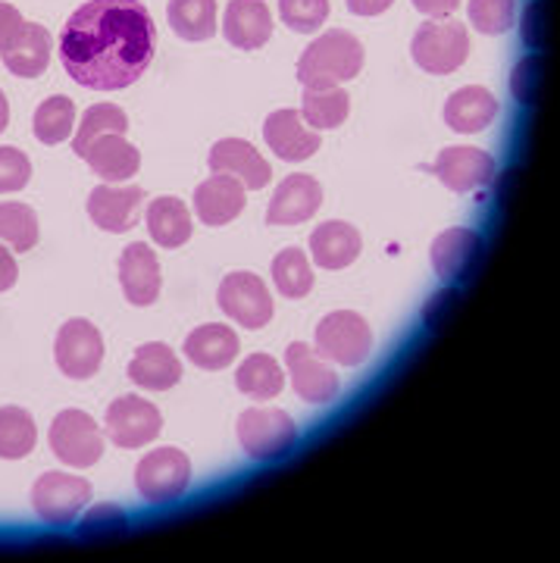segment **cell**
Here are the masks:
<instances>
[{
    "instance_id": "obj_1",
    "label": "cell",
    "mask_w": 560,
    "mask_h": 563,
    "mask_svg": "<svg viewBox=\"0 0 560 563\" xmlns=\"http://www.w3.org/2000/svg\"><path fill=\"white\" fill-rule=\"evenodd\" d=\"M157 29L141 0H88L61 32L66 76L91 91H120L154 60Z\"/></svg>"
},
{
    "instance_id": "obj_2",
    "label": "cell",
    "mask_w": 560,
    "mask_h": 563,
    "mask_svg": "<svg viewBox=\"0 0 560 563\" xmlns=\"http://www.w3.org/2000/svg\"><path fill=\"white\" fill-rule=\"evenodd\" d=\"M363 69V44L344 29H329L314 41L298 60V81L304 88H339Z\"/></svg>"
},
{
    "instance_id": "obj_3",
    "label": "cell",
    "mask_w": 560,
    "mask_h": 563,
    "mask_svg": "<svg viewBox=\"0 0 560 563\" xmlns=\"http://www.w3.org/2000/svg\"><path fill=\"white\" fill-rule=\"evenodd\" d=\"M298 442V426L279 407H251L239 417L241 451L254 461H279Z\"/></svg>"
},
{
    "instance_id": "obj_4",
    "label": "cell",
    "mask_w": 560,
    "mask_h": 563,
    "mask_svg": "<svg viewBox=\"0 0 560 563\" xmlns=\"http://www.w3.org/2000/svg\"><path fill=\"white\" fill-rule=\"evenodd\" d=\"M314 351L322 361L339 363V366H361L373 351V332L354 310H336L322 317L314 335Z\"/></svg>"
},
{
    "instance_id": "obj_5",
    "label": "cell",
    "mask_w": 560,
    "mask_h": 563,
    "mask_svg": "<svg viewBox=\"0 0 560 563\" xmlns=\"http://www.w3.org/2000/svg\"><path fill=\"white\" fill-rule=\"evenodd\" d=\"M410 54H414V63L429 76H448L466 60L470 35L458 20L426 22L410 41Z\"/></svg>"
},
{
    "instance_id": "obj_6",
    "label": "cell",
    "mask_w": 560,
    "mask_h": 563,
    "mask_svg": "<svg viewBox=\"0 0 560 563\" xmlns=\"http://www.w3.org/2000/svg\"><path fill=\"white\" fill-rule=\"evenodd\" d=\"M191 483V461L179 448H157L135 466V488L147 504H169Z\"/></svg>"
},
{
    "instance_id": "obj_7",
    "label": "cell",
    "mask_w": 560,
    "mask_h": 563,
    "mask_svg": "<svg viewBox=\"0 0 560 563\" xmlns=\"http://www.w3.org/2000/svg\"><path fill=\"white\" fill-rule=\"evenodd\" d=\"M47 442L66 466L76 470H88L103 457V432L85 410H61L51 422Z\"/></svg>"
},
{
    "instance_id": "obj_8",
    "label": "cell",
    "mask_w": 560,
    "mask_h": 563,
    "mask_svg": "<svg viewBox=\"0 0 560 563\" xmlns=\"http://www.w3.org/2000/svg\"><path fill=\"white\" fill-rule=\"evenodd\" d=\"M91 501V483L73 473H44L32 485V507L47 526H73Z\"/></svg>"
},
{
    "instance_id": "obj_9",
    "label": "cell",
    "mask_w": 560,
    "mask_h": 563,
    "mask_svg": "<svg viewBox=\"0 0 560 563\" xmlns=\"http://www.w3.org/2000/svg\"><path fill=\"white\" fill-rule=\"evenodd\" d=\"M103 432L117 448L139 451L147 448L163 432V417L157 404L144 401L139 395H122L107 407Z\"/></svg>"
},
{
    "instance_id": "obj_10",
    "label": "cell",
    "mask_w": 560,
    "mask_h": 563,
    "mask_svg": "<svg viewBox=\"0 0 560 563\" xmlns=\"http://www.w3.org/2000/svg\"><path fill=\"white\" fill-rule=\"evenodd\" d=\"M217 303L220 310L232 322H239L244 329L257 332L266 322L273 320V298H270V288L263 285L261 276L254 273H229L220 282V291H217Z\"/></svg>"
},
{
    "instance_id": "obj_11",
    "label": "cell",
    "mask_w": 560,
    "mask_h": 563,
    "mask_svg": "<svg viewBox=\"0 0 560 563\" xmlns=\"http://www.w3.org/2000/svg\"><path fill=\"white\" fill-rule=\"evenodd\" d=\"M54 357L63 376L69 379H91L103 363V335L91 320H66L57 332Z\"/></svg>"
},
{
    "instance_id": "obj_12",
    "label": "cell",
    "mask_w": 560,
    "mask_h": 563,
    "mask_svg": "<svg viewBox=\"0 0 560 563\" xmlns=\"http://www.w3.org/2000/svg\"><path fill=\"white\" fill-rule=\"evenodd\" d=\"M285 369H288V379L295 385L298 398H304L307 404H329L339 398V373L304 342L288 344Z\"/></svg>"
},
{
    "instance_id": "obj_13",
    "label": "cell",
    "mask_w": 560,
    "mask_h": 563,
    "mask_svg": "<svg viewBox=\"0 0 560 563\" xmlns=\"http://www.w3.org/2000/svg\"><path fill=\"white\" fill-rule=\"evenodd\" d=\"M482 235L473 229H444L441 235H436L432 242V269L441 282H454L461 285L473 273H476V263L482 257Z\"/></svg>"
},
{
    "instance_id": "obj_14",
    "label": "cell",
    "mask_w": 560,
    "mask_h": 563,
    "mask_svg": "<svg viewBox=\"0 0 560 563\" xmlns=\"http://www.w3.org/2000/svg\"><path fill=\"white\" fill-rule=\"evenodd\" d=\"M432 173L454 195H466L495 179V157L480 147H444L432 163Z\"/></svg>"
},
{
    "instance_id": "obj_15",
    "label": "cell",
    "mask_w": 560,
    "mask_h": 563,
    "mask_svg": "<svg viewBox=\"0 0 560 563\" xmlns=\"http://www.w3.org/2000/svg\"><path fill=\"white\" fill-rule=\"evenodd\" d=\"M120 285L132 307H151L161 298V261L151 244L132 242L120 254Z\"/></svg>"
},
{
    "instance_id": "obj_16",
    "label": "cell",
    "mask_w": 560,
    "mask_h": 563,
    "mask_svg": "<svg viewBox=\"0 0 560 563\" xmlns=\"http://www.w3.org/2000/svg\"><path fill=\"white\" fill-rule=\"evenodd\" d=\"M141 203H144V188H139V185L117 188V185L103 181L88 195V217L103 232L122 235L139 222Z\"/></svg>"
},
{
    "instance_id": "obj_17",
    "label": "cell",
    "mask_w": 560,
    "mask_h": 563,
    "mask_svg": "<svg viewBox=\"0 0 560 563\" xmlns=\"http://www.w3.org/2000/svg\"><path fill=\"white\" fill-rule=\"evenodd\" d=\"M263 139L270 144V151H276L279 161L300 163L314 157L320 151V132L310 129L298 110H276L266 117L263 125Z\"/></svg>"
},
{
    "instance_id": "obj_18",
    "label": "cell",
    "mask_w": 560,
    "mask_h": 563,
    "mask_svg": "<svg viewBox=\"0 0 560 563\" xmlns=\"http://www.w3.org/2000/svg\"><path fill=\"white\" fill-rule=\"evenodd\" d=\"M207 163H210V169H213V173L232 176V179H239L244 188H254V191L266 188L270 179H273L270 163L263 161L261 154H257V147L244 139L217 141V144L210 147V157H207Z\"/></svg>"
},
{
    "instance_id": "obj_19",
    "label": "cell",
    "mask_w": 560,
    "mask_h": 563,
    "mask_svg": "<svg viewBox=\"0 0 560 563\" xmlns=\"http://www.w3.org/2000/svg\"><path fill=\"white\" fill-rule=\"evenodd\" d=\"M322 203V185L314 176L295 173L279 181L273 201L266 207V222L270 225H298L310 220Z\"/></svg>"
},
{
    "instance_id": "obj_20",
    "label": "cell",
    "mask_w": 560,
    "mask_h": 563,
    "mask_svg": "<svg viewBox=\"0 0 560 563\" xmlns=\"http://www.w3.org/2000/svg\"><path fill=\"white\" fill-rule=\"evenodd\" d=\"M222 35L239 51H257L273 35V13L263 0H229Z\"/></svg>"
},
{
    "instance_id": "obj_21",
    "label": "cell",
    "mask_w": 560,
    "mask_h": 563,
    "mask_svg": "<svg viewBox=\"0 0 560 563\" xmlns=\"http://www.w3.org/2000/svg\"><path fill=\"white\" fill-rule=\"evenodd\" d=\"M244 210V185L232 176H210L195 188V213L204 225H226Z\"/></svg>"
},
{
    "instance_id": "obj_22",
    "label": "cell",
    "mask_w": 560,
    "mask_h": 563,
    "mask_svg": "<svg viewBox=\"0 0 560 563\" xmlns=\"http://www.w3.org/2000/svg\"><path fill=\"white\" fill-rule=\"evenodd\" d=\"M81 161L88 163L91 173L103 181H129L139 173L141 154L135 144L125 141V135L110 132V135H100V139L91 141L85 147Z\"/></svg>"
},
{
    "instance_id": "obj_23",
    "label": "cell",
    "mask_w": 560,
    "mask_h": 563,
    "mask_svg": "<svg viewBox=\"0 0 560 563\" xmlns=\"http://www.w3.org/2000/svg\"><path fill=\"white\" fill-rule=\"evenodd\" d=\"M361 232L344 220H329L310 235V257L322 269H344L361 257Z\"/></svg>"
},
{
    "instance_id": "obj_24",
    "label": "cell",
    "mask_w": 560,
    "mask_h": 563,
    "mask_svg": "<svg viewBox=\"0 0 560 563\" xmlns=\"http://www.w3.org/2000/svg\"><path fill=\"white\" fill-rule=\"evenodd\" d=\"M129 379L147 391H169L182 383V363L169 344L147 342L129 361Z\"/></svg>"
},
{
    "instance_id": "obj_25",
    "label": "cell",
    "mask_w": 560,
    "mask_h": 563,
    "mask_svg": "<svg viewBox=\"0 0 560 563\" xmlns=\"http://www.w3.org/2000/svg\"><path fill=\"white\" fill-rule=\"evenodd\" d=\"M239 335L232 332V325L222 322H207L198 325L188 339H185V357L200 366V369H226L229 363L239 357Z\"/></svg>"
},
{
    "instance_id": "obj_26",
    "label": "cell",
    "mask_w": 560,
    "mask_h": 563,
    "mask_svg": "<svg viewBox=\"0 0 560 563\" xmlns=\"http://www.w3.org/2000/svg\"><path fill=\"white\" fill-rule=\"evenodd\" d=\"M495 117H498V101L488 88H480V85H466L444 103L448 129L461 135H476L482 129H488Z\"/></svg>"
},
{
    "instance_id": "obj_27",
    "label": "cell",
    "mask_w": 560,
    "mask_h": 563,
    "mask_svg": "<svg viewBox=\"0 0 560 563\" xmlns=\"http://www.w3.org/2000/svg\"><path fill=\"white\" fill-rule=\"evenodd\" d=\"M51 51H54V38L51 32L39 25V22H25V29L20 32V38L13 41L0 57L3 66L20 76V79H39L41 73L51 63Z\"/></svg>"
},
{
    "instance_id": "obj_28",
    "label": "cell",
    "mask_w": 560,
    "mask_h": 563,
    "mask_svg": "<svg viewBox=\"0 0 560 563\" xmlns=\"http://www.w3.org/2000/svg\"><path fill=\"white\" fill-rule=\"evenodd\" d=\"M144 225H147V235L161 247H182L191 239V229H195L188 207L179 198H169V195L147 203Z\"/></svg>"
},
{
    "instance_id": "obj_29",
    "label": "cell",
    "mask_w": 560,
    "mask_h": 563,
    "mask_svg": "<svg viewBox=\"0 0 560 563\" xmlns=\"http://www.w3.org/2000/svg\"><path fill=\"white\" fill-rule=\"evenodd\" d=\"M166 20L182 41H207L217 32V0H169Z\"/></svg>"
},
{
    "instance_id": "obj_30",
    "label": "cell",
    "mask_w": 560,
    "mask_h": 563,
    "mask_svg": "<svg viewBox=\"0 0 560 563\" xmlns=\"http://www.w3.org/2000/svg\"><path fill=\"white\" fill-rule=\"evenodd\" d=\"M235 385H239L241 395H248L254 401H273L282 388H285V373H282L276 357H270V354H251L239 366Z\"/></svg>"
},
{
    "instance_id": "obj_31",
    "label": "cell",
    "mask_w": 560,
    "mask_h": 563,
    "mask_svg": "<svg viewBox=\"0 0 560 563\" xmlns=\"http://www.w3.org/2000/svg\"><path fill=\"white\" fill-rule=\"evenodd\" d=\"M39 444V426L29 410L22 407H0V457L3 461H22Z\"/></svg>"
},
{
    "instance_id": "obj_32",
    "label": "cell",
    "mask_w": 560,
    "mask_h": 563,
    "mask_svg": "<svg viewBox=\"0 0 560 563\" xmlns=\"http://www.w3.org/2000/svg\"><path fill=\"white\" fill-rule=\"evenodd\" d=\"M300 117L310 129H339L351 113V98L344 88H304Z\"/></svg>"
},
{
    "instance_id": "obj_33",
    "label": "cell",
    "mask_w": 560,
    "mask_h": 563,
    "mask_svg": "<svg viewBox=\"0 0 560 563\" xmlns=\"http://www.w3.org/2000/svg\"><path fill=\"white\" fill-rule=\"evenodd\" d=\"M270 273H273V285L279 288V295L288 298V301H298L304 295H310V288H314V269H310V261H307V254L300 247L279 251L273 257Z\"/></svg>"
},
{
    "instance_id": "obj_34",
    "label": "cell",
    "mask_w": 560,
    "mask_h": 563,
    "mask_svg": "<svg viewBox=\"0 0 560 563\" xmlns=\"http://www.w3.org/2000/svg\"><path fill=\"white\" fill-rule=\"evenodd\" d=\"M0 242L10 244L20 254H29L39 244V217L29 203H0Z\"/></svg>"
},
{
    "instance_id": "obj_35",
    "label": "cell",
    "mask_w": 560,
    "mask_h": 563,
    "mask_svg": "<svg viewBox=\"0 0 560 563\" xmlns=\"http://www.w3.org/2000/svg\"><path fill=\"white\" fill-rule=\"evenodd\" d=\"M32 129H35V139L41 144H63V141L73 135V129H76V103L69 101L66 95L47 98L35 110Z\"/></svg>"
},
{
    "instance_id": "obj_36",
    "label": "cell",
    "mask_w": 560,
    "mask_h": 563,
    "mask_svg": "<svg viewBox=\"0 0 560 563\" xmlns=\"http://www.w3.org/2000/svg\"><path fill=\"white\" fill-rule=\"evenodd\" d=\"M125 129H129V117H125L122 107H117V103H95V107H88V110L81 113L79 129H76V135H73V151L81 157L85 147L95 139L110 135V132L125 135Z\"/></svg>"
},
{
    "instance_id": "obj_37",
    "label": "cell",
    "mask_w": 560,
    "mask_h": 563,
    "mask_svg": "<svg viewBox=\"0 0 560 563\" xmlns=\"http://www.w3.org/2000/svg\"><path fill=\"white\" fill-rule=\"evenodd\" d=\"M466 10L482 35H504L517 20V0H470Z\"/></svg>"
},
{
    "instance_id": "obj_38",
    "label": "cell",
    "mask_w": 560,
    "mask_h": 563,
    "mask_svg": "<svg viewBox=\"0 0 560 563\" xmlns=\"http://www.w3.org/2000/svg\"><path fill=\"white\" fill-rule=\"evenodd\" d=\"M279 16L292 32L310 35L329 20V0H279Z\"/></svg>"
},
{
    "instance_id": "obj_39",
    "label": "cell",
    "mask_w": 560,
    "mask_h": 563,
    "mask_svg": "<svg viewBox=\"0 0 560 563\" xmlns=\"http://www.w3.org/2000/svg\"><path fill=\"white\" fill-rule=\"evenodd\" d=\"M32 179V161L20 147H0V195L22 191Z\"/></svg>"
},
{
    "instance_id": "obj_40",
    "label": "cell",
    "mask_w": 560,
    "mask_h": 563,
    "mask_svg": "<svg viewBox=\"0 0 560 563\" xmlns=\"http://www.w3.org/2000/svg\"><path fill=\"white\" fill-rule=\"evenodd\" d=\"M539 73H541V60L539 57H526V60L517 63L514 76H510V88L517 95L520 103H532L536 101V88H539Z\"/></svg>"
},
{
    "instance_id": "obj_41",
    "label": "cell",
    "mask_w": 560,
    "mask_h": 563,
    "mask_svg": "<svg viewBox=\"0 0 560 563\" xmlns=\"http://www.w3.org/2000/svg\"><path fill=\"white\" fill-rule=\"evenodd\" d=\"M125 526V514H122L117 504H100L95 507L88 517H85V523H81V532L85 536H95V532H103V529H120Z\"/></svg>"
},
{
    "instance_id": "obj_42",
    "label": "cell",
    "mask_w": 560,
    "mask_h": 563,
    "mask_svg": "<svg viewBox=\"0 0 560 563\" xmlns=\"http://www.w3.org/2000/svg\"><path fill=\"white\" fill-rule=\"evenodd\" d=\"M22 29H25V20H22L20 10L13 3H0V54L20 38Z\"/></svg>"
},
{
    "instance_id": "obj_43",
    "label": "cell",
    "mask_w": 560,
    "mask_h": 563,
    "mask_svg": "<svg viewBox=\"0 0 560 563\" xmlns=\"http://www.w3.org/2000/svg\"><path fill=\"white\" fill-rule=\"evenodd\" d=\"M454 301H458V288H441L439 295L426 303V310H422V320H426V325H439V322L444 320V313L454 307Z\"/></svg>"
},
{
    "instance_id": "obj_44",
    "label": "cell",
    "mask_w": 560,
    "mask_h": 563,
    "mask_svg": "<svg viewBox=\"0 0 560 563\" xmlns=\"http://www.w3.org/2000/svg\"><path fill=\"white\" fill-rule=\"evenodd\" d=\"M414 7L429 20H448V16L458 13L461 0H414Z\"/></svg>"
},
{
    "instance_id": "obj_45",
    "label": "cell",
    "mask_w": 560,
    "mask_h": 563,
    "mask_svg": "<svg viewBox=\"0 0 560 563\" xmlns=\"http://www.w3.org/2000/svg\"><path fill=\"white\" fill-rule=\"evenodd\" d=\"M17 279H20V263L0 242V291H10L17 285Z\"/></svg>"
},
{
    "instance_id": "obj_46",
    "label": "cell",
    "mask_w": 560,
    "mask_h": 563,
    "mask_svg": "<svg viewBox=\"0 0 560 563\" xmlns=\"http://www.w3.org/2000/svg\"><path fill=\"white\" fill-rule=\"evenodd\" d=\"M541 3H532L529 10H526V20H523V38L526 44H532V47H539L541 44Z\"/></svg>"
},
{
    "instance_id": "obj_47",
    "label": "cell",
    "mask_w": 560,
    "mask_h": 563,
    "mask_svg": "<svg viewBox=\"0 0 560 563\" xmlns=\"http://www.w3.org/2000/svg\"><path fill=\"white\" fill-rule=\"evenodd\" d=\"M392 3H395V0H348V10H351L354 16H380V13H385Z\"/></svg>"
},
{
    "instance_id": "obj_48",
    "label": "cell",
    "mask_w": 560,
    "mask_h": 563,
    "mask_svg": "<svg viewBox=\"0 0 560 563\" xmlns=\"http://www.w3.org/2000/svg\"><path fill=\"white\" fill-rule=\"evenodd\" d=\"M7 122H10V101H7V95L0 91V132L7 129Z\"/></svg>"
}]
</instances>
